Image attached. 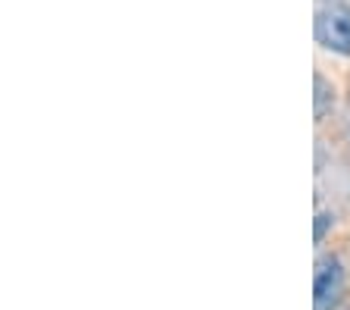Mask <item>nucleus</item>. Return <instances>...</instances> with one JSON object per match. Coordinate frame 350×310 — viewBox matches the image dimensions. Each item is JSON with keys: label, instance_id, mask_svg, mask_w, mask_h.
Instances as JSON below:
<instances>
[{"label": "nucleus", "instance_id": "f257e3e1", "mask_svg": "<svg viewBox=\"0 0 350 310\" xmlns=\"http://www.w3.org/2000/svg\"><path fill=\"white\" fill-rule=\"evenodd\" d=\"M344 295V266L338 257H319L313 273V307L316 310H335Z\"/></svg>", "mask_w": 350, "mask_h": 310}, {"label": "nucleus", "instance_id": "7ed1b4c3", "mask_svg": "<svg viewBox=\"0 0 350 310\" xmlns=\"http://www.w3.org/2000/svg\"><path fill=\"white\" fill-rule=\"evenodd\" d=\"M316 119H322L328 113V107H332V85H328V79L325 75H316Z\"/></svg>", "mask_w": 350, "mask_h": 310}, {"label": "nucleus", "instance_id": "20e7f679", "mask_svg": "<svg viewBox=\"0 0 350 310\" xmlns=\"http://www.w3.org/2000/svg\"><path fill=\"white\" fill-rule=\"evenodd\" d=\"M332 220H335V216L325 214V210L316 216V242H322V238H325V232H328V226H332Z\"/></svg>", "mask_w": 350, "mask_h": 310}, {"label": "nucleus", "instance_id": "f03ea898", "mask_svg": "<svg viewBox=\"0 0 350 310\" xmlns=\"http://www.w3.org/2000/svg\"><path fill=\"white\" fill-rule=\"evenodd\" d=\"M316 41L325 51L350 53V10L341 7V3L319 10V16H316Z\"/></svg>", "mask_w": 350, "mask_h": 310}]
</instances>
